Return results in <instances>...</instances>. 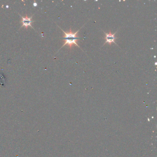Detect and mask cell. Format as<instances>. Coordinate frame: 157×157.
Returning a JSON list of instances; mask_svg holds the SVG:
<instances>
[{
  "instance_id": "1",
  "label": "cell",
  "mask_w": 157,
  "mask_h": 157,
  "mask_svg": "<svg viewBox=\"0 0 157 157\" xmlns=\"http://www.w3.org/2000/svg\"><path fill=\"white\" fill-rule=\"evenodd\" d=\"M83 26L80 29L82 28ZM58 27L60 28L59 26H58ZM80 29L75 32H72V29L70 28V29L69 32H64L61 29V31L63 32L64 34L63 37L64 43L63 45L61 47V48L66 45L69 46L70 49H72L73 46H77L80 48V46H79L77 44V42L79 40H80V38L77 36V33L79 31H80Z\"/></svg>"
},
{
  "instance_id": "2",
  "label": "cell",
  "mask_w": 157,
  "mask_h": 157,
  "mask_svg": "<svg viewBox=\"0 0 157 157\" xmlns=\"http://www.w3.org/2000/svg\"><path fill=\"white\" fill-rule=\"evenodd\" d=\"M105 36L104 39L105 40V42L104 44L103 45H104L105 44H106L108 43L110 45H111L112 43H114L115 44L117 45V44H116L115 42V40L117 38L115 37V35L116 33L117 32V31L115 32V33H111V32H109V33H106L105 32Z\"/></svg>"
},
{
  "instance_id": "3",
  "label": "cell",
  "mask_w": 157,
  "mask_h": 157,
  "mask_svg": "<svg viewBox=\"0 0 157 157\" xmlns=\"http://www.w3.org/2000/svg\"><path fill=\"white\" fill-rule=\"evenodd\" d=\"M21 23H22L21 27H24L26 28H27L29 26L32 27V23L33 22V20H32V16L29 17L27 15L25 17L21 16Z\"/></svg>"
},
{
  "instance_id": "4",
  "label": "cell",
  "mask_w": 157,
  "mask_h": 157,
  "mask_svg": "<svg viewBox=\"0 0 157 157\" xmlns=\"http://www.w3.org/2000/svg\"><path fill=\"white\" fill-rule=\"evenodd\" d=\"M34 6H35V7H36V6H37V3H36L35 1V3H34Z\"/></svg>"
}]
</instances>
